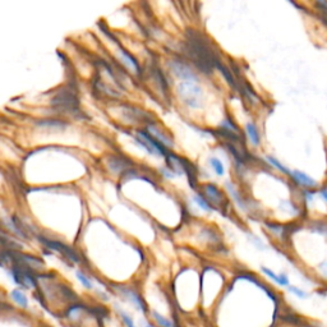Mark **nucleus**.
Masks as SVG:
<instances>
[{
	"label": "nucleus",
	"mask_w": 327,
	"mask_h": 327,
	"mask_svg": "<svg viewBox=\"0 0 327 327\" xmlns=\"http://www.w3.org/2000/svg\"><path fill=\"white\" fill-rule=\"evenodd\" d=\"M119 58H121L123 64L125 65L129 71H132L133 73H137L138 65H137V62L134 60V58H132V55H129V54L125 53V51H121V53H119Z\"/></svg>",
	"instance_id": "8"
},
{
	"label": "nucleus",
	"mask_w": 327,
	"mask_h": 327,
	"mask_svg": "<svg viewBox=\"0 0 327 327\" xmlns=\"http://www.w3.org/2000/svg\"><path fill=\"white\" fill-rule=\"evenodd\" d=\"M10 298H12L13 302L16 303L18 307H21V308L28 309V307H30V300H28L27 295H26L21 289H14V290H12Z\"/></svg>",
	"instance_id": "6"
},
{
	"label": "nucleus",
	"mask_w": 327,
	"mask_h": 327,
	"mask_svg": "<svg viewBox=\"0 0 327 327\" xmlns=\"http://www.w3.org/2000/svg\"><path fill=\"white\" fill-rule=\"evenodd\" d=\"M204 191H206L207 196L210 197V200L212 201V202H215V204H219L220 201H221V193H220L219 189H217L215 185H206V187H204Z\"/></svg>",
	"instance_id": "11"
},
{
	"label": "nucleus",
	"mask_w": 327,
	"mask_h": 327,
	"mask_svg": "<svg viewBox=\"0 0 327 327\" xmlns=\"http://www.w3.org/2000/svg\"><path fill=\"white\" fill-rule=\"evenodd\" d=\"M266 159H267V160H269L270 163H271L275 167H278V169L280 170V171H284V173H286V174H291L290 170L287 169V167H285L284 165H281V164L279 163V161L276 160V159L271 158V156H267V158H266Z\"/></svg>",
	"instance_id": "16"
},
{
	"label": "nucleus",
	"mask_w": 327,
	"mask_h": 327,
	"mask_svg": "<svg viewBox=\"0 0 327 327\" xmlns=\"http://www.w3.org/2000/svg\"><path fill=\"white\" fill-rule=\"evenodd\" d=\"M122 295L124 296V299L128 300L129 304H132L133 308L138 311L139 313L142 315H147L148 309H147V303L139 296V294L134 290H130V289H124L122 291Z\"/></svg>",
	"instance_id": "2"
},
{
	"label": "nucleus",
	"mask_w": 327,
	"mask_h": 327,
	"mask_svg": "<svg viewBox=\"0 0 327 327\" xmlns=\"http://www.w3.org/2000/svg\"><path fill=\"white\" fill-rule=\"evenodd\" d=\"M286 289H287V291L291 294V295H294L295 298H298V299H300V300H306L309 298V293L308 291L304 290V289H300V287L294 286V285L287 286Z\"/></svg>",
	"instance_id": "13"
},
{
	"label": "nucleus",
	"mask_w": 327,
	"mask_h": 327,
	"mask_svg": "<svg viewBox=\"0 0 327 327\" xmlns=\"http://www.w3.org/2000/svg\"><path fill=\"white\" fill-rule=\"evenodd\" d=\"M142 327H156V326L147 320V321H142Z\"/></svg>",
	"instance_id": "19"
},
{
	"label": "nucleus",
	"mask_w": 327,
	"mask_h": 327,
	"mask_svg": "<svg viewBox=\"0 0 327 327\" xmlns=\"http://www.w3.org/2000/svg\"><path fill=\"white\" fill-rule=\"evenodd\" d=\"M195 201H196V204H197L198 206H200L201 208H202V210L211 211L210 206H208V204H207L206 202H204V201L200 197V196H195Z\"/></svg>",
	"instance_id": "17"
},
{
	"label": "nucleus",
	"mask_w": 327,
	"mask_h": 327,
	"mask_svg": "<svg viewBox=\"0 0 327 327\" xmlns=\"http://www.w3.org/2000/svg\"><path fill=\"white\" fill-rule=\"evenodd\" d=\"M117 311H118V316L121 318V321L124 327H137L134 318L132 317L130 313H128V311H125V309L123 308H117Z\"/></svg>",
	"instance_id": "9"
},
{
	"label": "nucleus",
	"mask_w": 327,
	"mask_h": 327,
	"mask_svg": "<svg viewBox=\"0 0 327 327\" xmlns=\"http://www.w3.org/2000/svg\"><path fill=\"white\" fill-rule=\"evenodd\" d=\"M148 132H150V134H151L152 137L156 138V141H158L159 143H164V145H166V146H171L170 139L167 138V137L165 136L163 132H160L158 128L154 127V125H148Z\"/></svg>",
	"instance_id": "10"
},
{
	"label": "nucleus",
	"mask_w": 327,
	"mask_h": 327,
	"mask_svg": "<svg viewBox=\"0 0 327 327\" xmlns=\"http://www.w3.org/2000/svg\"><path fill=\"white\" fill-rule=\"evenodd\" d=\"M76 276H77V279L80 280V283L82 285H83L86 289H88V290H91V289H93V283L92 280H91L88 276H86V275L83 274L82 271H77L76 272Z\"/></svg>",
	"instance_id": "14"
},
{
	"label": "nucleus",
	"mask_w": 327,
	"mask_h": 327,
	"mask_svg": "<svg viewBox=\"0 0 327 327\" xmlns=\"http://www.w3.org/2000/svg\"><path fill=\"white\" fill-rule=\"evenodd\" d=\"M320 193H321V197L324 198V200L327 202V189H322V191L320 192Z\"/></svg>",
	"instance_id": "20"
},
{
	"label": "nucleus",
	"mask_w": 327,
	"mask_h": 327,
	"mask_svg": "<svg viewBox=\"0 0 327 327\" xmlns=\"http://www.w3.org/2000/svg\"><path fill=\"white\" fill-rule=\"evenodd\" d=\"M290 175L293 176L294 180H295L298 184L304 185V187H316V185H317V183H316L315 179H312L311 176H308L307 174L302 173V171H299V170L291 171Z\"/></svg>",
	"instance_id": "7"
},
{
	"label": "nucleus",
	"mask_w": 327,
	"mask_h": 327,
	"mask_svg": "<svg viewBox=\"0 0 327 327\" xmlns=\"http://www.w3.org/2000/svg\"><path fill=\"white\" fill-rule=\"evenodd\" d=\"M261 271H262L270 280L274 281L275 284H278L279 286H290V280H289V276H287L286 274H276V272L267 269V267H261Z\"/></svg>",
	"instance_id": "4"
},
{
	"label": "nucleus",
	"mask_w": 327,
	"mask_h": 327,
	"mask_svg": "<svg viewBox=\"0 0 327 327\" xmlns=\"http://www.w3.org/2000/svg\"><path fill=\"white\" fill-rule=\"evenodd\" d=\"M137 141H138L139 145H142L148 152H151V154L156 155V156H159V155L163 156L164 155V148L161 147L160 143H159L156 139H152V137L146 134V133L139 132L138 134H137Z\"/></svg>",
	"instance_id": "3"
},
{
	"label": "nucleus",
	"mask_w": 327,
	"mask_h": 327,
	"mask_svg": "<svg viewBox=\"0 0 327 327\" xmlns=\"http://www.w3.org/2000/svg\"><path fill=\"white\" fill-rule=\"evenodd\" d=\"M178 92L187 105L192 106V108L200 106L202 92H201L198 84L196 83V81H183L178 87Z\"/></svg>",
	"instance_id": "1"
},
{
	"label": "nucleus",
	"mask_w": 327,
	"mask_h": 327,
	"mask_svg": "<svg viewBox=\"0 0 327 327\" xmlns=\"http://www.w3.org/2000/svg\"><path fill=\"white\" fill-rule=\"evenodd\" d=\"M245 129H247L248 137L250 138L252 143H253L254 146H258L259 145V134H258V129L256 128V125H254L253 123H247V125H245Z\"/></svg>",
	"instance_id": "12"
},
{
	"label": "nucleus",
	"mask_w": 327,
	"mask_h": 327,
	"mask_svg": "<svg viewBox=\"0 0 327 327\" xmlns=\"http://www.w3.org/2000/svg\"><path fill=\"white\" fill-rule=\"evenodd\" d=\"M318 271H320V274H321L322 278L326 279L327 280V261L320 263V266H318Z\"/></svg>",
	"instance_id": "18"
},
{
	"label": "nucleus",
	"mask_w": 327,
	"mask_h": 327,
	"mask_svg": "<svg viewBox=\"0 0 327 327\" xmlns=\"http://www.w3.org/2000/svg\"><path fill=\"white\" fill-rule=\"evenodd\" d=\"M171 68H173V71L175 72L176 76H179L182 80H184V81H196L195 74L192 73L191 69L187 68L185 65L180 64V63H173V64H171Z\"/></svg>",
	"instance_id": "5"
},
{
	"label": "nucleus",
	"mask_w": 327,
	"mask_h": 327,
	"mask_svg": "<svg viewBox=\"0 0 327 327\" xmlns=\"http://www.w3.org/2000/svg\"><path fill=\"white\" fill-rule=\"evenodd\" d=\"M210 164H211V166H212V169L215 170V173H216L217 175H222V174H224V165H222V163L219 160V159L211 158L210 159Z\"/></svg>",
	"instance_id": "15"
}]
</instances>
